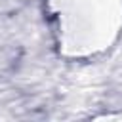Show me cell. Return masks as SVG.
<instances>
[{"label":"cell","instance_id":"1","mask_svg":"<svg viewBox=\"0 0 122 122\" xmlns=\"http://www.w3.org/2000/svg\"><path fill=\"white\" fill-rule=\"evenodd\" d=\"M59 50L90 57L111 48L122 27V0H50Z\"/></svg>","mask_w":122,"mask_h":122},{"label":"cell","instance_id":"2","mask_svg":"<svg viewBox=\"0 0 122 122\" xmlns=\"http://www.w3.org/2000/svg\"><path fill=\"white\" fill-rule=\"evenodd\" d=\"M95 118H107V120H111V118H120V120H122V112H118V114L107 112V114H101V116H95Z\"/></svg>","mask_w":122,"mask_h":122}]
</instances>
